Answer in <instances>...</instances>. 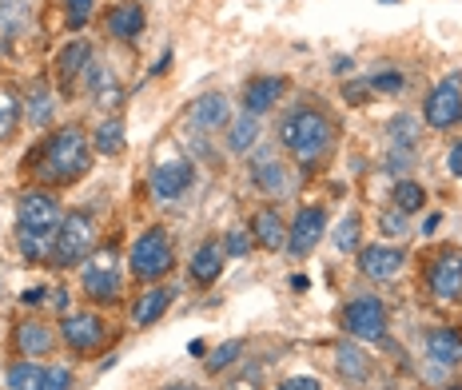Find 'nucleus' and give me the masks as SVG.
Returning a JSON list of instances; mask_svg holds the SVG:
<instances>
[{
	"label": "nucleus",
	"instance_id": "1",
	"mask_svg": "<svg viewBox=\"0 0 462 390\" xmlns=\"http://www.w3.org/2000/svg\"><path fill=\"white\" fill-rule=\"evenodd\" d=\"M331 140H335V123L319 108H295L279 120V144L291 151L303 168L319 164L331 151Z\"/></svg>",
	"mask_w": 462,
	"mask_h": 390
},
{
	"label": "nucleus",
	"instance_id": "2",
	"mask_svg": "<svg viewBox=\"0 0 462 390\" xmlns=\"http://www.w3.org/2000/svg\"><path fill=\"white\" fill-rule=\"evenodd\" d=\"M88 168H92V148L80 128L52 132L41 151V164H36L44 184H76V179L88 176Z\"/></svg>",
	"mask_w": 462,
	"mask_h": 390
},
{
	"label": "nucleus",
	"instance_id": "3",
	"mask_svg": "<svg viewBox=\"0 0 462 390\" xmlns=\"http://www.w3.org/2000/svg\"><path fill=\"white\" fill-rule=\"evenodd\" d=\"M171 263H176L171 259V235L163 231V227H148V231L136 235V243H132V251H128V268L136 279L156 283L171 271Z\"/></svg>",
	"mask_w": 462,
	"mask_h": 390
},
{
	"label": "nucleus",
	"instance_id": "4",
	"mask_svg": "<svg viewBox=\"0 0 462 390\" xmlns=\"http://www.w3.org/2000/svg\"><path fill=\"white\" fill-rule=\"evenodd\" d=\"M92 247H96V220L88 212H72V215H64V220H60V227H56L52 263H56V268L84 263Z\"/></svg>",
	"mask_w": 462,
	"mask_h": 390
},
{
	"label": "nucleus",
	"instance_id": "5",
	"mask_svg": "<svg viewBox=\"0 0 462 390\" xmlns=\"http://www.w3.org/2000/svg\"><path fill=\"white\" fill-rule=\"evenodd\" d=\"M339 322L355 342H379L387 335V307H383V299H374V295H359V299H351L343 307Z\"/></svg>",
	"mask_w": 462,
	"mask_h": 390
},
{
	"label": "nucleus",
	"instance_id": "6",
	"mask_svg": "<svg viewBox=\"0 0 462 390\" xmlns=\"http://www.w3.org/2000/svg\"><path fill=\"white\" fill-rule=\"evenodd\" d=\"M60 339L69 342L76 355H96V350L104 347V339H108V327H104V319L92 315V311H72V315H64V322H60Z\"/></svg>",
	"mask_w": 462,
	"mask_h": 390
},
{
	"label": "nucleus",
	"instance_id": "7",
	"mask_svg": "<svg viewBox=\"0 0 462 390\" xmlns=\"http://www.w3.org/2000/svg\"><path fill=\"white\" fill-rule=\"evenodd\" d=\"M84 295L92 303H116L120 299V271H116V251L104 247V251L92 255V263L84 268Z\"/></svg>",
	"mask_w": 462,
	"mask_h": 390
},
{
	"label": "nucleus",
	"instance_id": "8",
	"mask_svg": "<svg viewBox=\"0 0 462 390\" xmlns=\"http://www.w3.org/2000/svg\"><path fill=\"white\" fill-rule=\"evenodd\" d=\"M462 116V88H458V80L450 76V80H439L435 88H430V96L427 104H422V120H427V128H455Z\"/></svg>",
	"mask_w": 462,
	"mask_h": 390
},
{
	"label": "nucleus",
	"instance_id": "9",
	"mask_svg": "<svg viewBox=\"0 0 462 390\" xmlns=\"http://www.w3.org/2000/svg\"><path fill=\"white\" fill-rule=\"evenodd\" d=\"M60 220H64L60 204H56V195H48L44 187H32V192L21 195V207H16L21 231H56Z\"/></svg>",
	"mask_w": 462,
	"mask_h": 390
},
{
	"label": "nucleus",
	"instance_id": "10",
	"mask_svg": "<svg viewBox=\"0 0 462 390\" xmlns=\"http://www.w3.org/2000/svg\"><path fill=\"white\" fill-rule=\"evenodd\" d=\"M427 287H430V295H435V299H442V303L462 299V251L447 247V251H439L435 259H430V268H427Z\"/></svg>",
	"mask_w": 462,
	"mask_h": 390
},
{
	"label": "nucleus",
	"instance_id": "11",
	"mask_svg": "<svg viewBox=\"0 0 462 390\" xmlns=\"http://www.w3.org/2000/svg\"><path fill=\"white\" fill-rule=\"evenodd\" d=\"M191 184H196V168H191L188 159H180V156L160 159V164L152 168V176H148V187H152V195L156 199H180Z\"/></svg>",
	"mask_w": 462,
	"mask_h": 390
},
{
	"label": "nucleus",
	"instance_id": "12",
	"mask_svg": "<svg viewBox=\"0 0 462 390\" xmlns=\"http://www.w3.org/2000/svg\"><path fill=\"white\" fill-rule=\"evenodd\" d=\"M402 263H407V255H402L399 247H391V243H367L359 251V271L367 275V279H374V283L394 279V275L402 271Z\"/></svg>",
	"mask_w": 462,
	"mask_h": 390
},
{
	"label": "nucleus",
	"instance_id": "13",
	"mask_svg": "<svg viewBox=\"0 0 462 390\" xmlns=\"http://www.w3.org/2000/svg\"><path fill=\"white\" fill-rule=\"evenodd\" d=\"M323 231H327V212L323 207H303V212L295 215V223L287 227V251L307 255L315 243L323 240Z\"/></svg>",
	"mask_w": 462,
	"mask_h": 390
},
{
	"label": "nucleus",
	"instance_id": "14",
	"mask_svg": "<svg viewBox=\"0 0 462 390\" xmlns=\"http://www.w3.org/2000/svg\"><path fill=\"white\" fill-rule=\"evenodd\" d=\"M287 84L279 80V76H255V80H247L244 88V108L252 112V116H263V112L275 108V100L283 96Z\"/></svg>",
	"mask_w": 462,
	"mask_h": 390
},
{
	"label": "nucleus",
	"instance_id": "15",
	"mask_svg": "<svg viewBox=\"0 0 462 390\" xmlns=\"http://www.w3.org/2000/svg\"><path fill=\"white\" fill-rule=\"evenodd\" d=\"M171 299H176V291L171 287H148L136 303H132V322H136V327H152V322H160V315L171 307Z\"/></svg>",
	"mask_w": 462,
	"mask_h": 390
},
{
	"label": "nucleus",
	"instance_id": "16",
	"mask_svg": "<svg viewBox=\"0 0 462 390\" xmlns=\"http://www.w3.org/2000/svg\"><path fill=\"white\" fill-rule=\"evenodd\" d=\"M84 80H88V88H92V96L100 100V104H124V88H120V80L112 76L108 64H100V60H88V68H84Z\"/></svg>",
	"mask_w": 462,
	"mask_h": 390
},
{
	"label": "nucleus",
	"instance_id": "17",
	"mask_svg": "<svg viewBox=\"0 0 462 390\" xmlns=\"http://www.w3.org/2000/svg\"><path fill=\"white\" fill-rule=\"evenodd\" d=\"M335 367H339V375L346 383H367L371 378V358L363 355L359 342H339L335 347Z\"/></svg>",
	"mask_w": 462,
	"mask_h": 390
},
{
	"label": "nucleus",
	"instance_id": "18",
	"mask_svg": "<svg viewBox=\"0 0 462 390\" xmlns=\"http://www.w3.org/2000/svg\"><path fill=\"white\" fill-rule=\"evenodd\" d=\"M255 243L263 247V251H279V247H287V223L279 220L275 207H263V212L255 215Z\"/></svg>",
	"mask_w": 462,
	"mask_h": 390
},
{
	"label": "nucleus",
	"instance_id": "19",
	"mask_svg": "<svg viewBox=\"0 0 462 390\" xmlns=\"http://www.w3.org/2000/svg\"><path fill=\"white\" fill-rule=\"evenodd\" d=\"M104 24H108V32L116 41H136L143 32V8L140 5H116Z\"/></svg>",
	"mask_w": 462,
	"mask_h": 390
},
{
	"label": "nucleus",
	"instance_id": "20",
	"mask_svg": "<svg viewBox=\"0 0 462 390\" xmlns=\"http://www.w3.org/2000/svg\"><path fill=\"white\" fill-rule=\"evenodd\" d=\"M52 331L44 327V322H21L16 327V355L24 358H36V355H48L52 350Z\"/></svg>",
	"mask_w": 462,
	"mask_h": 390
},
{
	"label": "nucleus",
	"instance_id": "21",
	"mask_svg": "<svg viewBox=\"0 0 462 390\" xmlns=\"http://www.w3.org/2000/svg\"><path fill=\"white\" fill-rule=\"evenodd\" d=\"M427 355L439 367H458L462 363V335L458 331H430L427 335Z\"/></svg>",
	"mask_w": 462,
	"mask_h": 390
},
{
	"label": "nucleus",
	"instance_id": "22",
	"mask_svg": "<svg viewBox=\"0 0 462 390\" xmlns=\"http://www.w3.org/2000/svg\"><path fill=\"white\" fill-rule=\"evenodd\" d=\"M224 255L227 251L219 243H204L196 255H191V279H196V283H216L219 271H224V263H227Z\"/></svg>",
	"mask_w": 462,
	"mask_h": 390
},
{
	"label": "nucleus",
	"instance_id": "23",
	"mask_svg": "<svg viewBox=\"0 0 462 390\" xmlns=\"http://www.w3.org/2000/svg\"><path fill=\"white\" fill-rule=\"evenodd\" d=\"M88 60H92V49H88L84 41H72L69 49L56 56V72H60V84H64V88H72L76 76H84V68H88Z\"/></svg>",
	"mask_w": 462,
	"mask_h": 390
},
{
	"label": "nucleus",
	"instance_id": "24",
	"mask_svg": "<svg viewBox=\"0 0 462 390\" xmlns=\"http://www.w3.org/2000/svg\"><path fill=\"white\" fill-rule=\"evenodd\" d=\"M224 120H227V96H219V92H208V96L191 104V123L196 128H219Z\"/></svg>",
	"mask_w": 462,
	"mask_h": 390
},
{
	"label": "nucleus",
	"instance_id": "25",
	"mask_svg": "<svg viewBox=\"0 0 462 390\" xmlns=\"http://www.w3.org/2000/svg\"><path fill=\"white\" fill-rule=\"evenodd\" d=\"M255 140H259V116L244 112L239 120H231V132H227V148H231V151H247V148H255Z\"/></svg>",
	"mask_w": 462,
	"mask_h": 390
},
{
	"label": "nucleus",
	"instance_id": "26",
	"mask_svg": "<svg viewBox=\"0 0 462 390\" xmlns=\"http://www.w3.org/2000/svg\"><path fill=\"white\" fill-rule=\"evenodd\" d=\"M52 247H56V231H21V255L28 263L52 259Z\"/></svg>",
	"mask_w": 462,
	"mask_h": 390
},
{
	"label": "nucleus",
	"instance_id": "27",
	"mask_svg": "<svg viewBox=\"0 0 462 390\" xmlns=\"http://www.w3.org/2000/svg\"><path fill=\"white\" fill-rule=\"evenodd\" d=\"M394 212H402V215H411V212H422V204H427V192H422V184H415V179H399L394 184Z\"/></svg>",
	"mask_w": 462,
	"mask_h": 390
},
{
	"label": "nucleus",
	"instance_id": "28",
	"mask_svg": "<svg viewBox=\"0 0 462 390\" xmlns=\"http://www.w3.org/2000/svg\"><path fill=\"white\" fill-rule=\"evenodd\" d=\"M92 148L104 151V156H120L124 151V123L120 120H104L92 136Z\"/></svg>",
	"mask_w": 462,
	"mask_h": 390
},
{
	"label": "nucleus",
	"instance_id": "29",
	"mask_svg": "<svg viewBox=\"0 0 462 390\" xmlns=\"http://www.w3.org/2000/svg\"><path fill=\"white\" fill-rule=\"evenodd\" d=\"M252 179L263 187V192H283L287 187V171H283V164H275V159H255Z\"/></svg>",
	"mask_w": 462,
	"mask_h": 390
},
{
	"label": "nucleus",
	"instance_id": "30",
	"mask_svg": "<svg viewBox=\"0 0 462 390\" xmlns=\"http://www.w3.org/2000/svg\"><path fill=\"white\" fill-rule=\"evenodd\" d=\"M21 108H24V100L16 96L13 88H0V140H8L16 132V123H21Z\"/></svg>",
	"mask_w": 462,
	"mask_h": 390
},
{
	"label": "nucleus",
	"instance_id": "31",
	"mask_svg": "<svg viewBox=\"0 0 462 390\" xmlns=\"http://www.w3.org/2000/svg\"><path fill=\"white\" fill-rule=\"evenodd\" d=\"M41 383H44V367H36L32 358H24V363L8 370V390H41Z\"/></svg>",
	"mask_w": 462,
	"mask_h": 390
},
{
	"label": "nucleus",
	"instance_id": "32",
	"mask_svg": "<svg viewBox=\"0 0 462 390\" xmlns=\"http://www.w3.org/2000/svg\"><path fill=\"white\" fill-rule=\"evenodd\" d=\"M48 120H52V92H48L44 84H36V88L28 92V123L44 128Z\"/></svg>",
	"mask_w": 462,
	"mask_h": 390
},
{
	"label": "nucleus",
	"instance_id": "33",
	"mask_svg": "<svg viewBox=\"0 0 462 390\" xmlns=\"http://www.w3.org/2000/svg\"><path fill=\"white\" fill-rule=\"evenodd\" d=\"M359 231H363L359 215H346V220L335 227V247L346 251V255H359Z\"/></svg>",
	"mask_w": 462,
	"mask_h": 390
},
{
	"label": "nucleus",
	"instance_id": "34",
	"mask_svg": "<svg viewBox=\"0 0 462 390\" xmlns=\"http://www.w3.org/2000/svg\"><path fill=\"white\" fill-rule=\"evenodd\" d=\"M415 128H419V120L415 116H394L391 120V144H399L402 151H411L415 148Z\"/></svg>",
	"mask_w": 462,
	"mask_h": 390
},
{
	"label": "nucleus",
	"instance_id": "35",
	"mask_svg": "<svg viewBox=\"0 0 462 390\" xmlns=\"http://www.w3.org/2000/svg\"><path fill=\"white\" fill-rule=\"evenodd\" d=\"M239 350H244V342H239V339H236V342H224V347H219L216 355L208 358V370H211V375H219V370H224L227 363H236Z\"/></svg>",
	"mask_w": 462,
	"mask_h": 390
},
{
	"label": "nucleus",
	"instance_id": "36",
	"mask_svg": "<svg viewBox=\"0 0 462 390\" xmlns=\"http://www.w3.org/2000/svg\"><path fill=\"white\" fill-rule=\"evenodd\" d=\"M92 8H96V0H64V13H69V24L72 28H84L92 21Z\"/></svg>",
	"mask_w": 462,
	"mask_h": 390
},
{
	"label": "nucleus",
	"instance_id": "37",
	"mask_svg": "<svg viewBox=\"0 0 462 390\" xmlns=\"http://www.w3.org/2000/svg\"><path fill=\"white\" fill-rule=\"evenodd\" d=\"M41 390H72V370L69 367H48Z\"/></svg>",
	"mask_w": 462,
	"mask_h": 390
},
{
	"label": "nucleus",
	"instance_id": "38",
	"mask_svg": "<svg viewBox=\"0 0 462 390\" xmlns=\"http://www.w3.org/2000/svg\"><path fill=\"white\" fill-rule=\"evenodd\" d=\"M247 247H252V243H247V235H244V231H227L224 251L231 255V259H244V255H247Z\"/></svg>",
	"mask_w": 462,
	"mask_h": 390
},
{
	"label": "nucleus",
	"instance_id": "39",
	"mask_svg": "<svg viewBox=\"0 0 462 390\" xmlns=\"http://www.w3.org/2000/svg\"><path fill=\"white\" fill-rule=\"evenodd\" d=\"M371 84H374L379 92H399V88H402V76H399V72H379Z\"/></svg>",
	"mask_w": 462,
	"mask_h": 390
},
{
	"label": "nucleus",
	"instance_id": "40",
	"mask_svg": "<svg viewBox=\"0 0 462 390\" xmlns=\"http://www.w3.org/2000/svg\"><path fill=\"white\" fill-rule=\"evenodd\" d=\"M279 390H323L315 378H307V375H295V378H283V386Z\"/></svg>",
	"mask_w": 462,
	"mask_h": 390
},
{
	"label": "nucleus",
	"instance_id": "41",
	"mask_svg": "<svg viewBox=\"0 0 462 390\" xmlns=\"http://www.w3.org/2000/svg\"><path fill=\"white\" fill-rule=\"evenodd\" d=\"M383 231H387V235H402V231H407V223H402V212L383 215Z\"/></svg>",
	"mask_w": 462,
	"mask_h": 390
},
{
	"label": "nucleus",
	"instance_id": "42",
	"mask_svg": "<svg viewBox=\"0 0 462 390\" xmlns=\"http://www.w3.org/2000/svg\"><path fill=\"white\" fill-rule=\"evenodd\" d=\"M447 168H450V176L462 179V144H455V148L447 151Z\"/></svg>",
	"mask_w": 462,
	"mask_h": 390
},
{
	"label": "nucleus",
	"instance_id": "43",
	"mask_svg": "<svg viewBox=\"0 0 462 390\" xmlns=\"http://www.w3.org/2000/svg\"><path fill=\"white\" fill-rule=\"evenodd\" d=\"M24 303H44V287H28L24 291Z\"/></svg>",
	"mask_w": 462,
	"mask_h": 390
},
{
	"label": "nucleus",
	"instance_id": "44",
	"mask_svg": "<svg viewBox=\"0 0 462 390\" xmlns=\"http://www.w3.org/2000/svg\"><path fill=\"white\" fill-rule=\"evenodd\" d=\"M346 96H351V104H363V96H367V88H355V84H346Z\"/></svg>",
	"mask_w": 462,
	"mask_h": 390
},
{
	"label": "nucleus",
	"instance_id": "45",
	"mask_svg": "<svg viewBox=\"0 0 462 390\" xmlns=\"http://www.w3.org/2000/svg\"><path fill=\"white\" fill-rule=\"evenodd\" d=\"M439 223H442V215H427V227H422V235H430V231H439Z\"/></svg>",
	"mask_w": 462,
	"mask_h": 390
},
{
	"label": "nucleus",
	"instance_id": "46",
	"mask_svg": "<svg viewBox=\"0 0 462 390\" xmlns=\"http://www.w3.org/2000/svg\"><path fill=\"white\" fill-rule=\"evenodd\" d=\"M168 390H191L188 383H176V386H168Z\"/></svg>",
	"mask_w": 462,
	"mask_h": 390
},
{
	"label": "nucleus",
	"instance_id": "47",
	"mask_svg": "<svg viewBox=\"0 0 462 390\" xmlns=\"http://www.w3.org/2000/svg\"><path fill=\"white\" fill-rule=\"evenodd\" d=\"M447 390H462V386H447Z\"/></svg>",
	"mask_w": 462,
	"mask_h": 390
},
{
	"label": "nucleus",
	"instance_id": "48",
	"mask_svg": "<svg viewBox=\"0 0 462 390\" xmlns=\"http://www.w3.org/2000/svg\"><path fill=\"white\" fill-rule=\"evenodd\" d=\"M383 5H394V0H383Z\"/></svg>",
	"mask_w": 462,
	"mask_h": 390
},
{
	"label": "nucleus",
	"instance_id": "49",
	"mask_svg": "<svg viewBox=\"0 0 462 390\" xmlns=\"http://www.w3.org/2000/svg\"><path fill=\"white\" fill-rule=\"evenodd\" d=\"M458 120H462V116H458Z\"/></svg>",
	"mask_w": 462,
	"mask_h": 390
}]
</instances>
